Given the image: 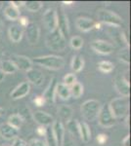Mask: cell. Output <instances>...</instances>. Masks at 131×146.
<instances>
[{"instance_id": "1", "label": "cell", "mask_w": 131, "mask_h": 146, "mask_svg": "<svg viewBox=\"0 0 131 146\" xmlns=\"http://www.w3.org/2000/svg\"><path fill=\"white\" fill-rule=\"evenodd\" d=\"M129 96H120L114 98L109 103V106L116 120L124 119L129 115Z\"/></svg>"}, {"instance_id": "2", "label": "cell", "mask_w": 131, "mask_h": 146, "mask_svg": "<svg viewBox=\"0 0 131 146\" xmlns=\"http://www.w3.org/2000/svg\"><path fill=\"white\" fill-rule=\"evenodd\" d=\"M33 62L51 70H60L65 66V60L62 56L55 55L37 56L33 60Z\"/></svg>"}, {"instance_id": "3", "label": "cell", "mask_w": 131, "mask_h": 146, "mask_svg": "<svg viewBox=\"0 0 131 146\" xmlns=\"http://www.w3.org/2000/svg\"><path fill=\"white\" fill-rule=\"evenodd\" d=\"M46 45L52 51L63 52L67 46V38L60 32L58 28L49 32L46 36Z\"/></svg>"}, {"instance_id": "4", "label": "cell", "mask_w": 131, "mask_h": 146, "mask_svg": "<svg viewBox=\"0 0 131 146\" xmlns=\"http://www.w3.org/2000/svg\"><path fill=\"white\" fill-rule=\"evenodd\" d=\"M102 104L101 102L96 100H86L80 106V112L83 118L87 121H93L97 118L98 113L100 111Z\"/></svg>"}, {"instance_id": "5", "label": "cell", "mask_w": 131, "mask_h": 146, "mask_svg": "<svg viewBox=\"0 0 131 146\" xmlns=\"http://www.w3.org/2000/svg\"><path fill=\"white\" fill-rule=\"evenodd\" d=\"M97 119H98V123L100 126L104 127V128L114 127L115 125H116V122H118V120L115 118L111 108L109 106V103H105L101 106Z\"/></svg>"}, {"instance_id": "6", "label": "cell", "mask_w": 131, "mask_h": 146, "mask_svg": "<svg viewBox=\"0 0 131 146\" xmlns=\"http://www.w3.org/2000/svg\"><path fill=\"white\" fill-rule=\"evenodd\" d=\"M98 19L100 22L107 23V25H113V27H121L123 25L122 18L120 17L115 12L109 10H100L98 12Z\"/></svg>"}, {"instance_id": "7", "label": "cell", "mask_w": 131, "mask_h": 146, "mask_svg": "<svg viewBox=\"0 0 131 146\" xmlns=\"http://www.w3.org/2000/svg\"><path fill=\"white\" fill-rule=\"evenodd\" d=\"M43 23L49 32L53 31L58 25V13L55 8H50L43 15Z\"/></svg>"}, {"instance_id": "8", "label": "cell", "mask_w": 131, "mask_h": 146, "mask_svg": "<svg viewBox=\"0 0 131 146\" xmlns=\"http://www.w3.org/2000/svg\"><path fill=\"white\" fill-rule=\"evenodd\" d=\"M115 89L121 96H129L130 85L129 80L126 79L123 75H118L114 80Z\"/></svg>"}, {"instance_id": "9", "label": "cell", "mask_w": 131, "mask_h": 146, "mask_svg": "<svg viewBox=\"0 0 131 146\" xmlns=\"http://www.w3.org/2000/svg\"><path fill=\"white\" fill-rule=\"evenodd\" d=\"M11 62L14 63L17 70L20 69L23 71H28L32 68V62L30 58L22 55H12L11 56Z\"/></svg>"}, {"instance_id": "10", "label": "cell", "mask_w": 131, "mask_h": 146, "mask_svg": "<svg viewBox=\"0 0 131 146\" xmlns=\"http://www.w3.org/2000/svg\"><path fill=\"white\" fill-rule=\"evenodd\" d=\"M90 47L93 51L101 55H110L114 51V46L105 40H94L91 42Z\"/></svg>"}, {"instance_id": "11", "label": "cell", "mask_w": 131, "mask_h": 146, "mask_svg": "<svg viewBox=\"0 0 131 146\" xmlns=\"http://www.w3.org/2000/svg\"><path fill=\"white\" fill-rule=\"evenodd\" d=\"M26 35L28 43L34 45L38 42L39 36H40V29L38 25L35 23H30L28 27H26Z\"/></svg>"}, {"instance_id": "12", "label": "cell", "mask_w": 131, "mask_h": 146, "mask_svg": "<svg viewBox=\"0 0 131 146\" xmlns=\"http://www.w3.org/2000/svg\"><path fill=\"white\" fill-rule=\"evenodd\" d=\"M32 117L34 119V121L36 122L39 126L42 127H50L52 126V124L54 123V118L52 115H50L49 113L41 111V110H38V111H35L32 114Z\"/></svg>"}, {"instance_id": "13", "label": "cell", "mask_w": 131, "mask_h": 146, "mask_svg": "<svg viewBox=\"0 0 131 146\" xmlns=\"http://www.w3.org/2000/svg\"><path fill=\"white\" fill-rule=\"evenodd\" d=\"M52 131H53L54 136L56 138L57 145L63 146L64 140H65V127L60 120H54V123L52 124Z\"/></svg>"}, {"instance_id": "14", "label": "cell", "mask_w": 131, "mask_h": 146, "mask_svg": "<svg viewBox=\"0 0 131 146\" xmlns=\"http://www.w3.org/2000/svg\"><path fill=\"white\" fill-rule=\"evenodd\" d=\"M57 84H58V81H57L56 77H53L51 80H50L48 86L45 89L43 96L42 98H44L45 102L47 103H54L55 102V96H56V87Z\"/></svg>"}, {"instance_id": "15", "label": "cell", "mask_w": 131, "mask_h": 146, "mask_svg": "<svg viewBox=\"0 0 131 146\" xmlns=\"http://www.w3.org/2000/svg\"><path fill=\"white\" fill-rule=\"evenodd\" d=\"M19 129L13 128L8 123H4L0 125V137L6 140H12L18 137Z\"/></svg>"}, {"instance_id": "16", "label": "cell", "mask_w": 131, "mask_h": 146, "mask_svg": "<svg viewBox=\"0 0 131 146\" xmlns=\"http://www.w3.org/2000/svg\"><path fill=\"white\" fill-rule=\"evenodd\" d=\"M30 91V84L28 82H23L16 87L11 93V98L13 100H20L28 95Z\"/></svg>"}, {"instance_id": "17", "label": "cell", "mask_w": 131, "mask_h": 146, "mask_svg": "<svg viewBox=\"0 0 131 146\" xmlns=\"http://www.w3.org/2000/svg\"><path fill=\"white\" fill-rule=\"evenodd\" d=\"M27 78L30 84H32L36 87L41 86L44 81V76L42 72L38 69L32 68L28 71H27Z\"/></svg>"}, {"instance_id": "18", "label": "cell", "mask_w": 131, "mask_h": 146, "mask_svg": "<svg viewBox=\"0 0 131 146\" xmlns=\"http://www.w3.org/2000/svg\"><path fill=\"white\" fill-rule=\"evenodd\" d=\"M95 23L92 19L89 18H77V22H75V25L80 31L82 32H88L90 30L94 29L95 28Z\"/></svg>"}, {"instance_id": "19", "label": "cell", "mask_w": 131, "mask_h": 146, "mask_svg": "<svg viewBox=\"0 0 131 146\" xmlns=\"http://www.w3.org/2000/svg\"><path fill=\"white\" fill-rule=\"evenodd\" d=\"M57 28L60 30V32L66 38L70 34V25H69L68 17L63 12L58 14V25H57Z\"/></svg>"}, {"instance_id": "20", "label": "cell", "mask_w": 131, "mask_h": 146, "mask_svg": "<svg viewBox=\"0 0 131 146\" xmlns=\"http://www.w3.org/2000/svg\"><path fill=\"white\" fill-rule=\"evenodd\" d=\"M9 38L14 43H19L22 40L24 35V29L19 25H12L8 29Z\"/></svg>"}, {"instance_id": "21", "label": "cell", "mask_w": 131, "mask_h": 146, "mask_svg": "<svg viewBox=\"0 0 131 146\" xmlns=\"http://www.w3.org/2000/svg\"><path fill=\"white\" fill-rule=\"evenodd\" d=\"M73 108L70 105L63 104L58 109V116L62 123L64 122V123L67 124L69 121H71L73 119Z\"/></svg>"}, {"instance_id": "22", "label": "cell", "mask_w": 131, "mask_h": 146, "mask_svg": "<svg viewBox=\"0 0 131 146\" xmlns=\"http://www.w3.org/2000/svg\"><path fill=\"white\" fill-rule=\"evenodd\" d=\"M78 131L79 137L84 143H88L91 140V129L85 122H78Z\"/></svg>"}, {"instance_id": "23", "label": "cell", "mask_w": 131, "mask_h": 146, "mask_svg": "<svg viewBox=\"0 0 131 146\" xmlns=\"http://www.w3.org/2000/svg\"><path fill=\"white\" fill-rule=\"evenodd\" d=\"M56 94L61 100H68L71 98V90L69 87H67L65 84L58 83L56 87Z\"/></svg>"}, {"instance_id": "24", "label": "cell", "mask_w": 131, "mask_h": 146, "mask_svg": "<svg viewBox=\"0 0 131 146\" xmlns=\"http://www.w3.org/2000/svg\"><path fill=\"white\" fill-rule=\"evenodd\" d=\"M4 15H5V17L10 21H17L21 17L20 10L15 8V7H13L12 5L7 6L6 8L4 9Z\"/></svg>"}, {"instance_id": "25", "label": "cell", "mask_w": 131, "mask_h": 146, "mask_svg": "<svg viewBox=\"0 0 131 146\" xmlns=\"http://www.w3.org/2000/svg\"><path fill=\"white\" fill-rule=\"evenodd\" d=\"M71 69L75 72H80L84 67V60L80 55H75L73 58L71 60Z\"/></svg>"}, {"instance_id": "26", "label": "cell", "mask_w": 131, "mask_h": 146, "mask_svg": "<svg viewBox=\"0 0 131 146\" xmlns=\"http://www.w3.org/2000/svg\"><path fill=\"white\" fill-rule=\"evenodd\" d=\"M0 70L4 74H13L17 71V68L14 65V63L10 60H2L0 63Z\"/></svg>"}, {"instance_id": "27", "label": "cell", "mask_w": 131, "mask_h": 146, "mask_svg": "<svg viewBox=\"0 0 131 146\" xmlns=\"http://www.w3.org/2000/svg\"><path fill=\"white\" fill-rule=\"evenodd\" d=\"M7 123L13 127V128L20 129L21 127H22L24 124V118L20 114H13V115H11V116H9Z\"/></svg>"}, {"instance_id": "28", "label": "cell", "mask_w": 131, "mask_h": 146, "mask_svg": "<svg viewBox=\"0 0 131 146\" xmlns=\"http://www.w3.org/2000/svg\"><path fill=\"white\" fill-rule=\"evenodd\" d=\"M24 6L26 7L28 11L35 13V12L39 11L42 7V2L40 1H32V0H28V1H24Z\"/></svg>"}, {"instance_id": "29", "label": "cell", "mask_w": 131, "mask_h": 146, "mask_svg": "<svg viewBox=\"0 0 131 146\" xmlns=\"http://www.w3.org/2000/svg\"><path fill=\"white\" fill-rule=\"evenodd\" d=\"M71 96L75 98H79L83 95V86L79 82H75L70 88Z\"/></svg>"}, {"instance_id": "30", "label": "cell", "mask_w": 131, "mask_h": 146, "mask_svg": "<svg viewBox=\"0 0 131 146\" xmlns=\"http://www.w3.org/2000/svg\"><path fill=\"white\" fill-rule=\"evenodd\" d=\"M67 129L69 133L73 136H79V131H78V122L77 120L71 119L67 123Z\"/></svg>"}, {"instance_id": "31", "label": "cell", "mask_w": 131, "mask_h": 146, "mask_svg": "<svg viewBox=\"0 0 131 146\" xmlns=\"http://www.w3.org/2000/svg\"><path fill=\"white\" fill-rule=\"evenodd\" d=\"M45 144L46 146H58L52 128H50V127H47L46 135H45Z\"/></svg>"}, {"instance_id": "32", "label": "cell", "mask_w": 131, "mask_h": 146, "mask_svg": "<svg viewBox=\"0 0 131 146\" xmlns=\"http://www.w3.org/2000/svg\"><path fill=\"white\" fill-rule=\"evenodd\" d=\"M98 68L101 72L103 73H110L114 70L115 65L113 62H109V60H103V62H100L98 63Z\"/></svg>"}, {"instance_id": "33", "label": "cell", "mask_w": 131, "mask_h": 146, "mask_svg": "<svg viewBox=\"0 0 131 146\" xmlns=\"http://www.w3.org/2000/svg\"><path fill=\"white\" fill-rule=\"evenodd\" d=\"M118 56V58H120V60H121L122 62L126 63V64H129V62H130L129 47L126 46L125 48H123L122 50H120Z\"/></svg>"}, {"instance_id": "34", "label": "cell", "mask_w": 131, "mask_h": 146, "mask_svg": "<svg viewBox=\"0 0 131 146\" xmlns=\"http://www.w3.org/2000/svg\"><path fill=\"white\" fill-rule=\"evenodd\" d=\"M70 45L73 49L75 50H79L80 48L83 46V39L79 36H73L71 38Z\"/></svg>"}, {"instance_id": "35", "label": "cell", "mask_w": 131, "mask_h": 146, "mask_svg": "<svg viewBox=\"0 0 131 146\" xmlns=\"http://www.w3.org/2000/svg\"><path fill=\"white\" fill-rule=\"evenodd\" d=\"M75 82H77V77H75V75L73 74V73H68V74L64 77V83L63 84H65L67 87L71 88V87L73 86Z\"/></svg>"}, {"instance_id": "36", "label": "cell", "mask_w": 131, "mask_h": 146, "mask_svg": "<svg viewBox=\"0 0 131 146\" xmlns=\"http://www.w3.org/2000/svg\"><path fill=\"white\" fill-rule=\"evenodd\" d=\"M28 146H46L45 144V141L42 139H38V138H33L30 139L28 142Z\"/></svg>"}, {"instance_id": "37", "label": "cell", "mask_w": 131, "mask_h": 146, "mask_svg": "<svg viewBox=\"0 0 131 146\" xmlns=\"http://www.w3.org/2000/svg\"><path fill=\"white\" fill-rule=\"evenodd\" d=\"M27 142L21 137H16L15 139L13 140L12 142V145L11 146H27Z\"/></svg>"}, {"instance_id": "38", "label": "cell", "mask_w": 131, "mask_h": 146, "mask_svg": "<svg viewBox=\"0 0 131 146\" xmlns=\"http://www.w3.org/2000/svg\"><path fill=\"white\" fill-rule=\"evenodd\" d=\"M96 139H97V142H98L99 144L103 145L107 142V140H108V136L105 135V133H100V135H97Z\"/></svg>"}, {"instance_id": "39", "label": "cell", "mask_w": 131, "mask_h": 146, "mask_svg": "<svg viewBox=\"0 0 131 146\" xmlns=\"http://www.w3.org/2000/svg\"><path fill=\"white\" fill-rule=\"evenodd\" d=\"M33 103H34L36 106H43L46 102H45L44 98H42V96H38L33 100Z\"/></svg>"}, {"instance_id": "40", "label": "cell", "mask_w": 131, "mask_h": 146, "mask_svg": "<svg viewBox=\"0 0 131 146\" xmlns=\"http://www.w3.org/2000/svg\"><path fill=\"white\" fill-rule=\"evenodd\" d=\"M19 21H20V27H27L28 25L30 23V22H28V18L27 17H20L19 18Z\"/></svg>"}, {"instance_id": "41", "label": "cell", "mask_w": 131, "mask_h": 146, "mask_svg": "<svg viewBox=\"0 0 131 146\" xmlns=\"http://www.w3.org/2000/svg\"><path fill=\"white\" fill-rule=\"evenodd\" d=\"M46 131H47L46 127H42V126H39L38 128L36 129L37 135H39L41 136H45V135H46Z\"/></svg>"}, {"instance_id": "42", "label": "cell", "mask_w": 131, "mask_h": 146, "mask_svg": "<svg viewBox=\"0 0 131 146\" xmlns=\"http://www.w3.org/2000/svg\"><path fill=\"white\" fill-rule=\"evenodd\" d=\"M10 5L15 7V8H17V9H20L21 7L24 6V2L23 1H11Z\"/></svg>"}, {"instance_id": "43", "label": "cell", "mask_w": 131, "mask_h": 146, "mask_svg": "<svg viewBox=\"0 0 131 146\" xmlns=\"http://www.w3.org/2000/svg\"><path fill=\"white\" fill-rule=\"evenodd\" d=\"M122 144L123 146H130V135H127L122 139Z\"/></svg>"}, {"instance_id": "44", "label": "cell", "mask_w": 131, "mask_h": 146, "mask_svg": "<svg viewBox=\"0 0 131 146\" xmlns=\"http://www.w3.org/2000/svg\"><path fill=\"white\" fill-rule=\"evenodd\" d=\"M4 78H5V74H4V73L2 72L1 70H0V83H1V82L3 81Z\"/></svg>"}, {"instance_id": "45", "label": "cell", "mask_w": 131, "mask_h": 146, "mask_svg": "<svg viewBox=\"0 0 131 146\" xmlns=\"http://www.w3.org/2000/svg\"><path fill=\"white\" fill-rule=\"evenodd\" d=\"M3 27H4V23L2 22L1 19H0V34L2 33V31H3Z\"/></svg>"}, {"instance_id": "46", "label": "cell", "mask_w": 131, "mask_h": 146, "mask_svg": "<svg viewBox=\"0 0 131 146\" xmlns=\"http://www.w3.org/2000/svg\"><path fill=\"white\" fill-rule=\"evenodd\" d=\"M62 3L65 4V5H71V4H73V1H68V2H67V1H63Z\"/></svg>"}, {"instance_id": "47", "label": "cell", "mask_w": 131, "mask_h": 146, "mask_svg": "<svg viewBox=\"0 0 131 146\" xmlns=\"http://www.w3.org/2000/svg\"><path fill=\"white\" fill-rule=\"evenodd\" d=\"M3 56H4V53L2 51H0V63L3 60Z\"/></svg>"}, {"instance_id": "48", "label": "cell", "mask_w": 131, "mask_h": 146, "mask_svg": "<svg viewBox=\"0 0 131 146\" xmlns=\"http://www.w3.org/2000/svg\"><path fill=\"white\" fill-rule=\"evenodd\" d=\"M4 113V110L2 109V108H0V115H2Z\"/></svg>"}, {"instance_id": "49", "label": "cell", "mask_w": 131, "mask_h": 146, "mask_svg": "<svg viewBox=\"0 0 131 146\" xmlns=\"http://www.w3.org/2000/svg\"><path fill=\"white\" fill-rule=\"evenodd\" d=\"M0 138H1V137H0Z\"/></svg>"}]
</instances>
